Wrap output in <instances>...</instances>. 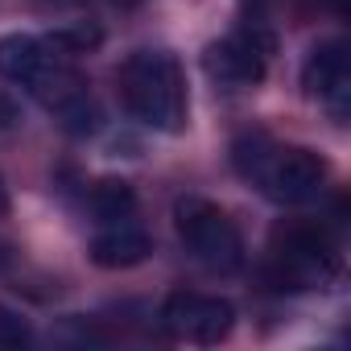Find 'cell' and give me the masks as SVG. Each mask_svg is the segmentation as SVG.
<instances>
[{"mask_svg": "<svg viewBox=\"0 0 351 351\" xmlns=\"http://www.w3.org/2000/svg\"><path fill=\"white\" fill-rule=\"evenodd\" d=\"M232 165L244 182L285 207L314 203L326 186V161L302 145H277L265 132H248L232 145Z\"/></svg>", "mask_w": 351, "mask_h": 351, "instance_id": "6da1fadb", "label": "cell"}, {"mask_svg": "<svg viewBox=\"0 0 351 351\" xmlns=\"http://www.w3.org/2000/svg\"><path fill=\"white\" fill-rule=\"evenodd\" d=\"M120 99L128 108V116H136L141 124L157 128V132H182L186 128V79L182 66L169 50H136L124 58L120 75Z\"/></svg>", "mask_w": 351, "mask_h": 351, "instance_id": "7a4b0ae2", "label": "cell"}, {"mask_svg": "<svg viewBox=\"0 0 351 351\" xmlns=\"http://www.w3.org/2000/svg\"><path fill=\"white\" fill-rule=\"evenodd\" d=\"M269 252H273V277L281 281V289L326 285L343 269L339 240L318 219H289V223L273 228Z\"/></svg>", "mask_w": 351, "mask_h": 351, "instance_id": "3957f363", "label": "cell"}, {"mask_svg": "<svg viewBox=\"0 0 351 351\" xmlns=\"http://www.w3.org/2000/svg\"><path fill=\"white\" fill-rule=\"evenodd\" d=\"M173 228H178L186 252H191L203 269L228 277V273H236V269L244 265L240 228L232 223V215H228L223 207H215V203H207V199H182L178 207H173Z\"/></svg>", "mask_w": 351, "mask_h": 351, "instance_id": "277c9868", "label": "cell"}, {"mask_svg": "<svg viewBox=\"0 0 351 351\" xmlns=\"http://www.w3.org/2000/svg\"><path fill=\"white\" fill-rule=\"evenodd\" d=\"M273 46H277V38L265 29V21H248L244 34L207 46L203 66H207L211 83H219L223 91H248L265 79V58L273 54Z\"/></svg>", "mask_w": 351, "mask_h": 351, "instance_id": "5b68a950", "label": "cell"}, {"mask_svg": "<svg viewBox=\"0 0 351 351\" xmlns=\"http://www.w3.org/2000/svg\"><path fill=\"white\" fill-rule=\"evenodd\" d=\"M236 322V310L228 298H215V293H195V289H178V293H169V302L161 306V326L173 335V339H182V343H219L228 339Z\"/></svg>", "mask_w": 351, "mask_h": 351, "instance_id": "8992f818", "label": "cell"}, {"mask_svg": "<svg viewBox=\"0 0 351 351\" xmlns=\"http://www.w3.org/2000/svg\"><path fill=\"white\" fill-rule=\"evenodd\" d=\"M302 87L310 99H318L335 124H347V108H351V50L343 42H322L310 50L306 66H302Z\"/></svg>", "mask_w": 351, "mask_h": 351, "instance_id": "52a82bcc", "label": "cell"}, {"mask_svg": "<svg viewBox=\"0 0 351 351\" xmlns=\"http://www.w3.org/2000/svg\"><path fill=\"white\" fill-rule=\"evenodd\" d=\"M153 252V240H149V232H141L136 223H108L95 240H91V248H87V256L99 265V269H132V265H141L145 256Z\"/></svg>", "mask_w": 351, "mask_h": 351, "instance_id": "ba28073f", "label": "cell"}, {"mask_svg": "<svg viewBox=\"0 0 351 351\" xmlns=\"http://www.w3.org/2000/svg\"><path fill=\"white\" fill-rule=\"evenodd\" d=\"M46 62H50L46 42H38L29 34H5V38H0V75H5V79L29 83Z\"/></svg>", "mask_w": 351, "mask_h": 351, "instance_id": "9c48e42d", "label": "cell"}, {"mask_svg": "<svg viewBox=\"0 0 351 351\" xmlns=\"http://www.w3.org/2000/svg\"><path fill=\"white\" fill-rule=\"evenodd\" d=\"M87 207H91L95 223H124L136 211V195L124 178H99L87 195Z\"/></svg>", "mask_w": 351, "mask_h": 351, "instance_id": "30bf717a", "label": "cell"}, {"mask_svg": "<svg viewBox=\"0 0 351 351\" xmlns=\"http://www.w3.org/2000/svg\"><path fill=\"white\" fill-rule=\"evenodd\" d=\"M104 42V34L91 25V21H79V25H62L46 38V50H54L58 58H75V54H87Z\"/></svg>", "mask_w": 351, "mask_h": 351, "instance_id": "8fae6325", "label": "cell"}, {"mask_svg": "<svg viewBox=\"0 0 351 351\" xmlns=\"http://www.w3.org/2000/svg\"><path fill=\"white\" fill-rule=\"evenodd\" d=\"M29 343H34L29 322H25L17 310L0 306V347H5V351H21V347H29Z\"/></svg>", "mask_w": 351, "mask_h": 351, "instance_id": "7c38bea8", "label": "cell"}, {"mask_svg": "<svg viewBox=\"0 0 351 351\" xmlns=\"http://www.w3.org/2000/svg\"><path fill=\"white\" fill-rule=\"evenodd\" d=\"M13 120H17L13 104H9V99H0V124H13Z\"/></svg>", "mask_w": 351, "mask_h": 351, "instance_id": "4fadbf2b", "label": "cell"}, {"mask_svg": "<svg viewBox=\"0 0 351 351\" xmlns=\"http://www.w3.org/2000/svg\"><path fill=\"white\" fill-rule=\"evenodd\" d=\"M9 265H13V248L0 240V269H9Z\"/></svg>", "mask_w": 351, "mask_h": 351, "instance_id": "5bb4252c", "label": "cell"}, {"mask_svg": "<svg viewBox=\"0 0 351 351\" xmlns=\"http://www.w3.org/2000/svg\"><path fill=\"white\" fill-rule=\"evenodd\" d=\"M5 207H9V203H5V182H0V211H5Z\"/></svg>", "mask_w": 351, "mask_h": 351, "instance_id": "9a60e30c", "label": "cell"}, {"mask_svg": "<svg viewBox=\"0 0 351 351\" xmlns=\"http://www.w3.org/2000/svg\"><path fill=\"white\" fill-rule=\"evenodd\" d=\"M50 5H75V0H50Z\"/></svg>", "mask_w": 351, "mask_h": 351, "instance_id": "2e32d148", "label": "cell"}, {"mask_svg": "<svg viewBox=\"0 0 351 351\" xmlns=\"http://www.w3.org/2000/svg\"><path fill=\"white\" fill-rule=\"evenodd\" d=\"M116 5H141V0H116Z\"/></svg>", "mask_w": 351, "mask_h": 351, "instance_id": "e0dca14e", "label": "cell"}]
</instances>
